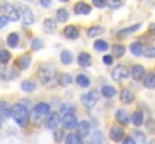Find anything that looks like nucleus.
<instances>
[{"label": "nucleus", "mask_w": 155, "mask_h": 144, "mask_svg": "<svg viewBox=\"0 0 155 144\" xmlns=\"http://www.w3.org/2000/svg\"><path fill=\"white\" fill-rule=\"evenodd\" d=\"M75 83H77L80 87H83V89H87V87L91 86V80H89L86 75H83V74L77 75V78H75Z\"/></svg>", "instance_id": "nucleus-23"}, {"label": "nucleus", "mask_w": 155, "mask_h": 144, "mask_svg": "<svg viewBox=\"0 0 155 144\" xmlns=\"http://www.w3.org/2000/svg\"><path fill=\"white\" fill-rule=\"evenodd\" d=\"M9 60H11V53L8 50H0V63L6 65L9 63Z\"/></svg>", "instance_id": "nucleus-35"}, {"label": "nucleus", "mask_w": 155, "mask_h": 144, "mask_svg": "<svg viewBox=\"0 0 155 144\" xmlns=\"http://www.w3.org/2000/svg\"><path fill=\"white\" fill-rule=\"evenodd\" d=\"M101 95L104 98H107V99H110V98H113L116 95V89L113 86H103L101 87Z\"/></svg>", "instance_id": "nucleus-25"}, {"label": "nucleus", "mask_w": 155, "mask_h": 144, "mask_svg": "<svg viewBox=\"0 0 155 144\" xmlns=\"http://www.w3.org/2000/svg\"><path fill=\"white\" fill-rule=\"evenodd\" d=\"M143 45L140 44V42H133L131 45H130V51H131V54L133 56H136V57H139V56H142L143 54Z\"/></svg>", "instance_id": "nucleus-22"}, {"label": "nucleus", "mask_w": 155, "mask_h": 144, "mask_svg": "<svg viewBox=\"0 0 155 144\" xmlns=\"http://www.w3.org/2000/svg\"><path fill=\"white\" fill-rule=\"evenodd\" d=\"M72 60H74V57H72V53L71 51H62L60 53V62L63 63V65H71L72 63Z\"/></svg>", "instance_id": "nucleus-26"}, {"label": "nucleus", "mask_w": 155, "mask_h": 144, "mask_svg": "<svg viewBox=\"0 0 155 144\" xmlns=\"http://www.w3.org/2000/svg\"><path fill=\"white\" fill-rule=\"evenodd\" d=\"M35 113H38L39 116H48L50 114V105L48 104H45V102H39V104H36L35 105V110H33Z\"/></svg>", "instance_id": "nucleus-15"}, {"label": "nucleus", "mask_w": 155, "mask_h": 144, "mask_svg": "<svg viewBox=\"0 0 155 144\" xmlns=\"http://www.w3.org/2000/svg\"><path fill=\"white\" fill-rule=\"evenodd\" d=\"M143 56H146L149 59H155V47H146L143 50Z\"/></svg>", "instance_id": "nucleus-41"}, {"label": "nucleus", "mask_w": 155, "mask_h": 144, "mask_svg": "<svg viewBox=\"0 0 155 144\" xmlns=\"http://www.w3.org/2000/svg\"><path fill=\"white\" fill-rule=\"evenodd\" d=\"M145 75H146V71L142 65H134L131 68V77L134 81H140L142 78H145Z\"/></svg>", "instance_id": "nucleus-10"}, {"label": "nucleus", "mask_w": 155, "mask_h": 144, "mask_svg": "<svg viewBox=\"0 0 155 144\" xmlns=\"http://www.w3.org/2000/svg\"><path fill=\"white\" fill-rule=\"evenodd\" d=\"M149 30H151V32H152V33H154V35H155V23H154V24H151V27H149Z\"/></svg>", "instance_id": "nucleus-48"}, {"label": "nucleus", "mask_w": 155, "mask_h": 144, "mask_svg": "<svg viewBox=\"0 0 155 144\" xmlns=\"http://www.w3.org/2000/svg\"><path fill=\"white\" fill-rule=\"evenodd\" d=\"M6 42H8V45L11 48H15L20 44V36H18V33H11V35L8 36Z\"/></svg>", "instance_id": "nucleus-29"}, {"label": "nucleus", "mask_w": 155, "mask_h": 144, "mask_svg": "<svg viewBox=\"0 0 155 144\" xmlns=\"http://www.w3.org/2000/svg\"><path fill=\"white\" fill-rule=\"evenodd\" d=\"M8 23H9V18H8V17H5V15L2 14V15H0V30H2V29H5V27L8 26Z\"/></svg>", "instance_id": "nucleus-45"}, {"label": "nucleus", "mask_w": 155, "mask_h": 144, "mask_svg": "<svg viewBox=\"0 0 155 144\" xmlns=\"http://www.w3.org/2000/svg\"><path fill=\"white\" fill-rule=\"evenodd\" d=\"M103 27H100V26H94V27H91V29H87V32H86V35L87 36H91V38H94V36H100L101 33H103Z\"/></svg>", "instance_id": "nucleus-33"}, {"label": "nucleus", "mask_w": 155, "mask_h": 144, "mask_svg": "<svg viewBox=\"0 0 155 144\" xmlns=\"http://www.w3.org/2000/svg\"><path fill=\"white\" fill-rule=\"evenodd\" d=\"M74 11H75V14H78V15H89V14L92 12V6L87 5V3H84V2H80V3H77V5L74 6Z\"/></svg>", "instance_id": "nucleus-12"}, {"label": "nucleus", "mask_w": 155, "mask_h": 144, "mask_svg": "<svg viewBox=\"0 0 155 144\" xmlns=\"http://www.w3.org/2000/svg\"><path fill=\"white\" fill-rule=\"evenodd\" d=\"M145 87L146 89H155V74H148L145 75Z\"/></svg>", "instance_id": "nucleus-31"}, {"label": "nucleus", "mask_w": 155, "mask_h": 144, "mask_svg": "<svg viewBox=\"0 0 155 144\" xmlns=\"http://www.w3.org/2000/svg\"><path fill=\"white\" fill-rule=\"evenodd\" d=\"M114 119L117 120L119 125H124V126H127V125L131 122V117L128 116V113H127L125 110H117L116 114H114Z\"/></svg>", "instance_id": "nucleus-11"}, {"label": "nucleus", "mask_w": 155, "mask_h": 144, "mask_svg": "<svg viewBox=\"0 0 155 144\" xmlns=\"http://www.w3.org/2000/svg\"><path fill=\"white\" fill-rule=\"evenodd\" d=\"M69 113H74V105L71 104H63L60 107V114H69Z\"/></svg>", "instance_id": "nucleus-39"}, {"label": "nucleus", "mask_w": 155, "mask_h": 144, "mask_svg": "<svg viewBox=\"0 0 155 144\" xmlns=\"http://www.w3.org/2000/svg\"><path fill=\"white\" fill-rule=\"evenodd\" d=\"M130 75H131V71H130L125 65H116V66L113 68V71H111V78H113L116 83L127 80Z\"/></svg>", "instance_id": "nucleus-5"}, {"label": "nucleus", "mask_w": 155, "mask_h": 144, "mask_svg": "<svg viewBox=\"0 0 155 144\" xmlns=\"http://www.w3.org/2000/svg\"><path fill=\"white\" fill-rule=\"evenodd\" d=\"M14 77H17V74H15L12 69H5V71H2V74H0V78H3V80H11V78H14Z\"/></svg>", "instance_id": "nucleus-38"}, {"label": "nucleus", "mask_w": 155, "mask_h": 144, "mask_svg": "<svg viewBox=\"0 0 155 144\" xmlns=\"http://www.w3.org/2000/svg\"><path fill=\"white\" fill-rule=\"evenodd\" d=\"M63 33H65V36L68 39H77L78 35H80V32H78V29L75 26H66L65 30H63Z\"/></svg>", "instance_id": "nucleus-16"}, {"label": "nucleus", "mask_w": 155, "mask_h": 144, "mask_svg": "<svg viewBox=\"0 0 155 144\" xmlns=\"http://www.w3.org/2000/svg\"><path fill=\"white\" fill-rule=\"evenodd\" d=\"M139 29H140V24H133V26H130V27H127V29H122V30L117 33V36H119V38H125V36L134 33V32L139 30Z\"/></svg>", "instance_id": "nucleus-21"}, {"label": "nucleus", "mask_w": 155, "mask_h": 144, "mask_svg": "<svg viewBox=\"0 0 155 144\" xmlns=\"http://www.w3.org/2000/svg\"><path fill=\"white\" fill-rule=\"evenodd\" d=\"M53 134H54V140H56L57 143H59V141H63V131H62V129H57V128H56Z\"/></svg>", "instance_id": "nucleus-44"}, {"label": "nucleus", "mask_w": 155, "mask_h": 144, "mask_svg": "<svg viewBox=\"0 0 155 144\" xmlns=\"http://www.w3.org/2000/svg\"><path fill=\"white\" fill-rule=\"evenodd\" d=\"M0 11L5 17L9 18V21H18L20 20V12H18L17 5H11L8 2H3L2 6H0Z\"/></svg>", "instance_id": "nucleus-3"}, {"label": "nucleus", "mask_w": 155, "mask_h": 144, "mask_svg": "<svg viewBox=\"0 0 155 144\" xmlns=\"http://www.w3.org/2000/svg\"><path fill=\"white\" fill-rule=\"evenodd\" d=\"M77 62H78V65H80L81 68H87V66L92 65V57H91V54H87V53H80L78 57H77Z\"/></svg>", "instance_id": "nucleus-13"}, {"label": "nucleus", "mask_w": 155, "mask_h": 144, "mask_svg": "<svg viewBox=\"0 0 155 144\" xmlns=\"http://www.w3.org/2000/svg\"><path fill=\"white\" fill-rule=\"evenodd\" d=\"M122 0H108V3H107V6L110 8V9H117V8H120L122 6Z\"/></svg>", "instance_id": "nucleus-42"}, {"label": "nucleus", "mask_w": 155, "mask_h": 144, "mask_svg": "<svg viewBox=\"0 0 155 144\" xmlns=\"http://www.w3.org/2000/svg\"><path fill=\"white\" fill-rule=\"evenodd\" d=\"M0 119H2V117H0ZM0 128H2V120H0Z\"/></svg>", "instance_id": "nucleus-50"}, {"label": "nucleus", "mask_w": 155, "mask_h": 144, "mask_svg": "<svg viewBox=\"0 0 155 144\" xmlns=\"http://www.w3.org/2000/svg\"><path fill=\"white\" fill-rule=\"evenodd\" d=\"M68 18H69V14H68L66 9H59V11L56 12V20H57L59 23H66Z\"/></svg>", "instance_id": "nucleus-30"}, {"label": "nucleus", "mask_w": 155, "mask_h": 144, "mask_svg": "<svg viewBox=\"0 0 155 144\" xmlns=\"http://www.w3.org/2000/svg\"><path fill=\"white\" fill-rule=\"evenodd\" d=\"M108 137H110L111 141H116V143H117V141H124V138H125V132H124L122 128H119V126H113V128H110Z\"/></svg>", "instance_id": "nucleus-9"}, {"label": "nucleus", "mask_w": 155, "mask_h": 144, "mask_svg": "<svg viewBox=\"0 0 155 144\" xmlns=\"http://www.w3.org/2000/svg\"><path fill=\"white\" fill-rule=\"evenodd\" d=\"M71 83H72V77H71L69 74H62V75L59 77V84H60V86L66 87V86H69Z\"/></svg>", "instance_id": "nucleus-32"}, {"label": "nucleus", "mask_w": 155, "mask_h": 144, "mask_svg": "<svg viewBox=\"0 0 155 144\" xmlns=\"http://www.w3.org/2000/svg\"><path fill=\"white\" fill-rule=\"evenodd\" d=\"M94 48L97 51H107L108 50V44L105 41H103V39H98V41L94 42Z\"/></svg>", "instance_id": "nucleus-34"}, {"label": "nucleus", "mask_w": 155, "mask_h": 144, "mask_svg": "<svg viewBox=\"0 0 155 144\" xmlns=\"http://www.w3.org/2000/svg\"><path fill=\"white\" fill-rule=\"evenodd\" d=\"M59 2H62V3H66V2H69V0H59Z\"/></svg>", "instance_id": "nucleus-49"}, {"label": "nucleus", "mask_w": 155, "mask_h": 144, "mask_svg": "<svg viewBox=\"0 0 155 144\" xmlns=\"http://www.w3.org/2000/svg\"><path fill=\"white\" fill-rule=\"evenodd\" d=\"M60 123H62V119H60V116H59L57 113H51V114H48V116H47V119H45V128H47V129H50V131H54Z\"/></svg>", "instance_id": "nucleus-8"}, {"label": "nucleus", "mask_w": 155, "mask_h": 144, "mask_svg": "<svg viewBox=\"0 0 155 144\" xmlns=\"http://www.w3.org/2000/svg\"><path fill=\"white\" fill-rule=\"evenodd\" d=\"M120 102L122 104H131V102H134V93L130 89H124L120 92Z\"/></svg>", "instance_id": "nucleus-17"}, {"label": "nucleus", "mask_w": 155, "mask_h": 144, "mask_svg": "<svg viewBox=\"0 0 155 144\" xmlns=\"http://www.w3.org/2000/svg\"><path fill=\"white\" fill-rule=\"evenodd\" d=\"M77 125H78V120L74 113L62 114V126L65 129H74V128H77Z\"/></svg>", "instance_id": "nucleus-7"}, {"label": "nucleus", "mask_w": 155, "mask_h": 144, "mask_svg": "<svg viewBox=\"0 0 155 144\" xmlns=\"http://www.w3.org/2000/svg\"><path fill=\"white\" fill-rule=\"evenodd\" d=\"M17 8H18V12H20V20H21V23H23L24 26H32L33 21H35L33 11H32L30 8H27L26 5H21V3H18Z\"/></svg>", "instance_id": "nucleus-4"}, {"label": "nucleus", "mask_w": 155, "mask_h": 144, "mask_svg": "<svg viewBox=\"0 0 155 144\" xmlns=\"http://www.w3.org/2000/svg\"><path fill=\"white\" fill-rule=\"evenodd\" d=\"M111 51H113V56L114 57H122L125 54V47L124 45H114V47L111 48Z\"/></svg>", "instance_id": "nucleus-37"}, {"label": "nucleus", "mask_w": 155, "mask_h": 144, "mask_svg": "<svg viewBox=\"0 0 155 144\" xmlns=\"http://www.w3.org/2000/svg\"><path fill=\"white\" fill-rule=\"evenodd\" d=\"M39 5L44 8H50L51 6V0H39Z\"/></svg>", "instance_id": "nucleus-47"}, {"label": "nucleus", "mask_w": 155, "mask_h": 144, "mask_svg": "<svg viewBox=\"0 0 155 144\" xmlns=\"http://www.w3.org/2000/svg\"><path fill=\"white\" fill-rule=\"evenodd\" d=\"M107 3H108V0H92V5L95 6V8H98V9H103L107 6Z\"/></svg>", "instance_id": "nucleus-43"}, {"label": "nucleus", "mask_w": 155, "mask_h": 144, "mask_svg": "<svg viewBox=\"0 0 155 144\" xmlns=\"http://www.w3.org/2000/svg\"><path fill=\"white\" fill-rule=\"evenodd\" d=\"M113 57H114V56H110V54L104 56V57H103V63H104V65H107V66H110V65L113 63Z\"/></svg>", "instance_id": "nucleus-46"}, {"label": "nucleus", "mask_w": 155, "mask_h": 144, "mask_svg": "<svg viewBox=\"0 0 155 144\" xmlns=\"http://www.w3.org/2000/svg\"><path fill=\"white\" fill-rule=\"evenodd\" d=\"M26 2H32V0H26Z\"/></svg>", "instance_id": "nucleus-51"}, {"label": "nucleus", "mask_w": 155, "mask_h": 144, "mask_svg": "<svg viewBox=\"0 0 155 144\" xmlns=\"http://www.w3.org/2000/svg\"><path fill=\"white\" fill-rule=\"evenodd\" d=\"M131 122H133L136 126H142V125L145 123V116H143V113H142V111H136V113L133 114V117H131Z\"/></svg>", "instance_id": "nucleus-24"}, {"label": "nucleus", "mask_w": 155, "mask_h": 144, "mask_svg": "<svg viewBox=\"0 0 155 144\" xmlns=\"http://www.w3.org/2000/svg\"><path fill=\"white\" fill-rule=\"evenodd\" d=\"M133 137H134L136 143L143 144L145 141H146V137H145V134H143L142 131H134V132H133Z\"/></svg>", "instance_id": "nucleus-36"}, {"label": "nucleus", "mask_w": 155, "mask_h": 144, "mask_svg": "<svg viewBox=\"0 0 155 144\" xmlns=\"http://www.w3.org/2000/svg\"><path fill=\"white\" fill-rule=\"evenodd\" d=\"M56 21H57V20H51V18H47V20L44 21V30H45L47 33H51V32L56 30V27H57Z\"/></svg>", "instance_id": "nucleus-28"}, {"label": "nucleus", "mask_w": 155, "mask_h": 144, "mask_svg": "<svg viewBox=\"0 0 155 144\" xmlns=\"http://www.w3.org/2000/svg\"><path fill=\"white\" fill-rule=\"evenodd\" d=\"M65 143L66 144H81L83 143V137L78 132L77 134H69V135H66Z\"/></svg>", "instance_id": "nucleus-20"}, {"label": "nucleus", "mask_w": 155, "mask_h": 144, "mask_svg": "<svg viewBox=\"0 0 155 144\" xmlns=\"http://www.w3.org/2000/svg\"><path fill=\"white\" fill-rule=\"evenodd\" d=\"M11 117L15 120V123L18 126L24 128L30 120V113H29L27 107H24L23 104H15L11 107Z\"/></svg>", "instance_id": "nucleus-1"}, {"label": "nucleus", "mask_w": 155, "mask_h": 144, "mask_svg": "<svg viewBox=\"0 0 155 144\" xmlns=\"http://www.w3.org/2000/svg\"><path fill=\"white\" fill-rule=\"evenodd\" d=\"M54 72H56V71H54V66H53V65H48V63L41 65L39 69H38V75H39L41 83H42V84H48L50 81H53Z\"/></svg>", "instance_id": "nucleus-2"}, {"label": "nucleus", "mask_w": 155, "mask_h": 144, "mask_svg": "<svg viewBox=\"0 0 155 144\" xmlns=\"http://www.w3.org/2000/svg\"><path fill=\"white\" fill-rule=\"evenodd\" d=\"M77 131L81 137H87L91 134V123L87 120H83V122H78L77 125Z\"/></svg>", "instance_id": "nucleus-14"}, {"label": "nucleus", "mask_w": 155, "mask_h": 144, "mask_svg": "<svg viewBox=\"0 0 155 144\" xmlns=\"http://www.w3.org/2000/svg\"><path fill=\"white\" fill-rule=\"evenodd\" d=\"M30 62H32L30 56H21V57L17 59V66L24 71V69H27V68L30 66Z\"/></svg>", "instance_id": "nucleus-18"}, {"label": "nucleus", "mask_w": 155, "mask_h": 144, "mask_svg": "<svg viewBox=\"0 0 155 144\" xmlns=\"http://www.w3.org/2000/svg\"><path fill=\"white\" fill-rule=\"evenodd\" d=\"M80 101H81V104H83V107H84L86 110H92V108L97 105V102H98V93L92 90V92H89V93L81 95Z\"/></svg>", "instance_id": "nucleus-6"}, {"label": "nucleus", "mask_w": 155, "mask_h": 144, "mask_svg": "<svg viewBox=\"0 0 155 144\" xmlns=\"http://www.w3.org/2000/svg\"><path fill=\"white\" fill-rule=\"evenodd\" d=\"M44 48V41L42 39H33L32 41V50H35V51H38V50H42Z\"/></svg>", "instance_id": "nucleus-40"}, {"label": "nucleus", "mask_w": 155, "mask_h": 144, "mask_svg": "<svg viewBox=\"0 0 155 144\" xmlns=\"http://www.w3.org/2000/svg\"><path fill=\"white\" fill-rule=\"evenodd\" d=\"M21 90L24 93H32V92L36 90V84L33 81H23L21 83Z\"/></svg>", "instance_id": "nucleus-27"}, {"label": "nucleus", "mask_w": 155, "mask_h": 144, "mask_svg": "<svg viewBox=\"0 0 155 144\" xmlns=\"http://www.w3.org/2000/svg\"><path fill=\"white\" fill-rule=\"evenodd\" d=\"M0 117L2 119L11 117V107L6 101H0Z\"/></svg>", "instance_id": "nucleus-19"}]
</instances>
